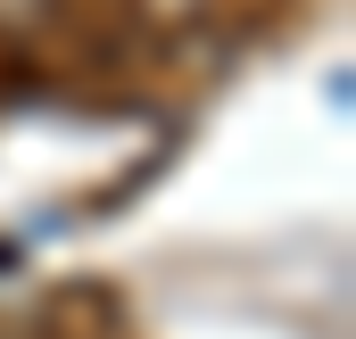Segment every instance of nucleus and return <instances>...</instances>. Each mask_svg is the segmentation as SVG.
Segmentation results:
<instances>
[{"instance_id": "7ed1b4c3", "label": "nucleus", "mask_w": 356, "mask_h": 339, "mask_svg": "<svg viewBox=\"0 0 356 339\" xmlns=\"http://www.w3.org/2000/svg\"><path fill=\"white\" fill-rule=\"evenodd\" d=\"M25 339H124V290L116 281H58L42 306H33V331Z\"/></svg>"}, {"instance_id": "f03ea898", "label": "nucleus", "mask_w": 356, "mask_h": 339, "mask_svg": "<svg viewBox=\"0 0 356 339\" xmlns=\"http://www.w3.org/2000/svg\"><path fill=\"white\" fill-rule=\"evenodd\" d=\"M315 17V0H191V25L207 50H249V42H282Z\"/></svg>"}, {"instance_id": "f257e3e1", "label": "nucleus", "mask_w": 356, "mask_h": 339, "mask_svg": "<svg viewBox=\"0 0 356 339\" xmlns=\"http://www.w3.org/2000/svg\"><path fill=\"white\" fill-rule=\"evenodd\" d=\"M207 75V42L166 0H33L17 25H0V83L50 91L83 116L182 108Z\"/></svg>"}]
</instances>
